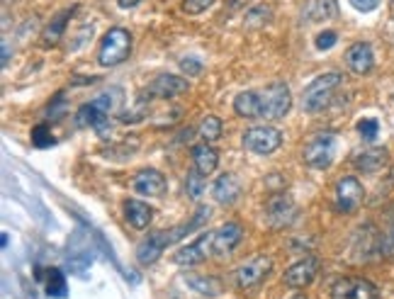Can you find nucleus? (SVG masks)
<instances>
[{
  "label": "nucleus",
  "instance_id": "obj_17",
  "mask_svg": "<svg viewBox=\"0 0 394 299\" xmlns=\"http://www.w3.org/2000/svg\"><path fill=\"white\" fill-rule=\"evenodd\" d=\"M125 216L134 229L144 231V229L151 224V219H154V209H151L146 202H139V199H127L125 202Z\"/></svg>",
  "mask_w": 394,
  "mask_h": 299
},
{
  "label": "nucleus",
  "instance_id": "obj_36",
  "mask_svg": "<svg viewBox=\"0 0 394 299\" xmlns=\"http://www.w3.org/2000/svg\"><path fill=\"white\" fill-rule=\"evenodd\" d=\"M8 58H10V46L8 42H3V66H8Z\"/></svg>",
  "mask_w": 394,
  "mask_h": 299
},
{
  "label": "nucleus",
  "instance_id": "obj_16",
  "mask_svg": "<svg viewBox=\"0 0 394 299\" xmlns=\"http://www.w3.org/2000/svg\"><path fill=\"white\" fill-rule=\"evenodd\" d=\"M212 195H214V199L219 204H234L241 195V183L237 175L227 173L222 175V178H217L214 187H212Z\"/></svg>",
  "mask_w": 394,
  "mask_h": 299
},
{
  "label": "nucleus",
  "instance_id": "obj_27",
  "mask_svg": "<svg viewBox=\"0 0 394 299\" xmlns=\"http://www.w3.org/2000/svg\"><path fill=\"white\" fill-rule=\"evenodd\" d=\"M378 132H380V125H378V120H373V117L358 122V134H361L366 142H375V139H378Z\"/></svg>",
  "mask_w": 394,
  "mask_h": 299
},
{
  "label": "nucleus",
  "instance_id": "obj_31",
  "mask_svg": "<svg viewBox=\"0 0 394 299\" xmlns=\"http://www.w3.org/2000/svg\"><path fill=\"white\" fill-rule=\"evenodd\" d=\"M336 39H338V34H336V32H331V29H328V32H321L319 37H316V49L328 51L333 44H336Z\"/></svg>",
  "mask_w": 394,
  "mask_h": 299
},
{
  "label": "nucleus",
  "instance_id": "obj_28",
  "mask_svg": "<svg viewBox=\"0 0 394 299\" xmlns=\"http://www.w3.org/2000/svg\"><path fill=\"white\" fill-rule=\"evenodd\" d=\"M32 144L37 146V149H46V146L54 144V137H51L49 127H46V125L34 127V129H32Z\"/></svg>",
  "mask_w": 394,
  "mask_h": 299
},
{
  "label": "nucleus",
  "instance_id": "obj_6",
  "mask_svg": "<svg viewBox=\"0 0 394 299\" xmlns=\"http://www.w3.org/2000/svg\"><path fill=\"white\" fill-rule=\"evenodd\" d=\"M282 144V134L275 127H254L244 134V146L254 154L268 156Z\"/></svg>",
  "mask_w": 394,
  "mask_h": 299
},
{
  "label": "nucleus",
  "instance_id": "obj_35",
  "mask_svg": "<svg viewBox=\"0 0 394 299\" xmlns=\"http://www.w3.org/2000/svg\"><path fill=\"white\" fill-rule=\"evenodd\" d=\"M117 3H120V8H134V5H137V3H141V0H117Z\"/></svg>",
  "mask_w": 394,
  "mask_h": 299
},
{
  "label": "nucleus",
  "instance_id": "obj_1",
  "mask_svg": "<svg viewBox=\"0 0 394 299\" xmlns=\"http://www.w3.org/2000/svg\"><path fill=\"white\" fill-rule=\"evenodd\" d=\"M129 54H132V34L122 27H115L105 34V39L100 42V51H98V63L105 68L117 66V63L127 61Z\"/></svg>",
  "mask_w": 394,
  "mask_h": 299
},
{
  "label": "nucleus",
  "instance_id": "obj_30",
  "mask_svg": "<svg viewBox=\"0 0 394 299\" xmlns=\"http://www.w3.org/2000/svg\"><path fill=\"white\" fill-rule=\"evenodd\" d=\"M214 0H183V10L187 15H199L209 8Z\"/></svg>",
  "mask_w": 394,
  "mask_h": 299
},
{
  "label": "nucleus",
  "instance_id": "obj_5",
  "mask_svg": "<svg viewBox=\"0 0 394 299\" xmlns=\"http://www.w3.org/2000/svg\"><path fill=\"white\" fill-rule=\"evenodd\" d=\"M333 156H336V137L331 132L316 134L314 139H309L302 151L304 163L311 168H328Z\"/></svg>",
  "mask_w": 394,
  "mask_h": 299
},
{
  "label": "nucleus",
  "instance_id": "obj_26",
  "mask_svg": "<svg viewBox=\"0 0 394 299\" xmlns=\"http://www.w3.org/2000/svg\"><path fill=\"white\" fill-rule=\"evenodd\" d=\"M187 195H190L192 199H197L199 195H202V190H204V175L199 173V171H190L187 173Z\"/></svg>",
  "mask_w": 394,
  "mask_h": 299
},
{
  "label": "nucleus",
  "instance_id": "obj_37",
  "mask_svg": "<svg viewBox=\"0 0 394 299\" xmlns=\"http://www.w3.org/2000/svg\"><path fill=\"white\" fill-rule=\"evenodd\" d=\"M246 3H249V0H232L234 8H241V5H246Z\"/></svg>",
  "mask_w": 394,
  "mask_h": 299
},
{
  "label": "nucleus",
  "instance_id": "obj_18",
  "mask_svg": "<svg viewBox=\"0 0 394 299\" xmlns=\"http://www.w3.org/2000/svg\"><path fill=\"white\" fill-rule=\"evenodd\" d=\"M183 280L190 290H195L197 295H202V297H219L222 292H224L222 280L212 278V275H183Z\"/></svg>",
  "mask_w": 394,
  "mask_h": 299
},
{
  "label": "nucleus",
  "instance_id": "obj_19",
  "mask_svg": "<svg viewBox=\"0 0 394 299\" xmlns=\"http://www.w3.org/2000/svg\"><path fill=\"white\" fill-rule=\"evenodd\" d=\"M192 163H195V171H199L202 175H212L217 163H219V154H217L207 142L197 144L195 149H192Z\"/></svg>",
  "mask_w": 394,
  "mask_h": 299
},
{
  "label": "nucleus",
  "instance_id": "obj_15",
  "mask_svg": "<svg viewBox=\"0 0 394 299\" xmlns=\"http://www.w3.org/2000/svg\"><path fill=\"white\" fill-rule=\"evenodd\" d=\"M180 93H187V80L178 75H158V78L146 88V95L151 98H175Z\"/></svg>",
  "mask_w": 394,
  "mask_h": 299
},
{
  "label": "nucleus",
  "instance_id": "obj_29",
  "mask_svg": "<svg viewBox=\"0 0 394 299\" xmlns=\"http://www.w3.org/2000/svg\"><path fill=\"white\" fill-rule=\"evenodd\" d=\"M338 10H336V0H319L314 8V20H328L333 17Z\"/></svg>",
  "mask_w": 394,
  "mask_h": 299
},
{
  "label": "nucleus",
  "instance_id": "obj_38",
  "mask_svg": "<svg viewBox=\"0 0 394 299\" xmlns=\"http://www.w3.org/2000/svg\"><path fill=\"white\" fill-rule=\"evenodd\" d=\"M292 299H307V297H304V295H295V297H292Z\"/></svg>",
  "mask_w": 394,
  "mask_h": 299
},
{
  "label": "nucleus",
  "instance_id": "obj_11",
  "mask_svg": "<svg viewBox=\"0 0 394 299\" xmlns=\"http://www.w3.org/2000/svg\"><path fill=\"white\" fill-rule=\"evenodd\" d=\"M316 273H319V261L316 258H304V261L295 263V266H290L285 271V285L302 290L316 278Z\"/></svg>",
  "mask_w": 394,
  "mask_h": 299
},
{
  "label": "nucleus",
  "instance_id": "obj_9",
  "mask_svg": "<svg viewBox=\"0 0 394 299\" xmlns=\"http://www.w3.org/2000/svg\"><path fill=\"white\" fill-rule=\"evenodd\" d=\"M375 297H378V292H375L373 283L361 278H343L331 287V299H375Z\"/></svg>",
  "mask_w": 394,
  "mask_h": 299
},
{
  "label": "nucleus",
  "instance_id": "obj_3",
  "mask_svg": "<svg viewBox=\"0 0 394 299\" xmlns=\"http://www.w3.org/2000/svg\"><path fill=\"white\" fill-rule=\"evenodd\" d=\"M115 105V98H110L108 93L105 95H98L95 100L85 103L83 107L76 115V125L78 127H93L98 129L103 137H108V127H110V110Z\"/></svg>",
  "mask_w": 394,
  "mask_h": 299
},
{
  "label": "nucleus",
  "instance_id": "obj_25",
  "mask_svg": "<svg viewBox=\"0 0 394 299\" xmlns=\"http://www.w3.org/2000/svg\"><path fill=\"white\" fill-rule=\"evenodd\" d=\"M199 137L204 139V142H217V139L222 137V122H219V117H214V115H207L202 122H199Z\"/></svg>",
  "mask_w": 394,
  "mask_h": 299
},
{
  "label": "nucleus",
  "instance_id": "obj_7",
  "mask_svg": "<svg viewBox=\"0 0 394 299\" xmlns=\"http://www.w3.org/2000/svg\"><path fill=\"white\" fill-rule=\"evenodd\" d=\"M212 241H214V231H204L199 234L192 243H187L185 248H180L178 253L173 256V263L175 266H183V268H192L197 263H202L204 258L209 256L212 251Z\"/></svg>",
  "mask_w": 394,
  "mask_h": 299
},
{
  "label": "nucleus",
  "instance_id": "obj_8",
  "mask_svg": "<svg viewBox=\"0 0 394 299\" xmlns=\"http://www.w3.org/2000/svg\"><path fill=\"white\" fill-rule=\"evenodd\" d=\"M363 197H366V190H363L361 180L358 178H343L338 180L336 185V207L341 212H356L361 207Z\"/></svg>",
  "mask_w": 394,
  "mask_h": 299
},
{
  "label": "nucleus",
  "instance_id": "obj_32",
  "mask_svg": "<svg viewBox=\"0 0 394 299\" xmlns=\"http://www.w3.org/2000/svg\"><path fill=\"white\" fill-rule=\"evenodd\" d=\"M180 68H183L187 75H199V73H202V63H199L197 58H183V61H180Z\"/></svg>",
  "mask_w": 394,
  "mask_h": 299
},
{
  "label": "nucleus",
  "instance_id": "obj_21",
  "mask_svg": "<svg viewBox=\"0 0 394 299\" xmlns=\"http://www.w3.org/2000/svg\"><path fill=\"white\" fill-rule=\"evenodd\" d=\"M356 166L363 173H378L387 166V151L385 149H370L356 158Z\"/></svg>",
  "mask_w": 394,
  "mask_h": 299
},
{
  "label": "nucleus",
  "instance_id": "obj_14",
  "mask_svg": "<svg viewBox=\"0 0 394 299\" xmlns=\"http://www.w3.org/2000/svg\"><path fill=\"white\" fill-rule=\"evenodd\" d=\"M346 63L353 73L358 75H366L375 63V54H373V46L368 42H358L353 44L348 51H346Z\"/></svg>",
  "mask_w": 394,
  "mask_h": 299
},
{
  "label": "nucleus",
  "instance_id": "obj_24",
  "mask_svg": "<svg viewBox=\"0 0 394 299\" xmlns=\"http://www.w3.org/2000/svg\"><path fill=\"white\" fill-rule=\"evenodd\" d=\"M66 292H68V287H66V278H63V273L56 271V268L46 271V295L63 299L66 297Z\"/></svg>",
  "mask_w": 394,
  "mask_h": 299
},
{
  "label": "nucleus",
  "instance_id": "obj_12",
  "mask_svg": "<svg viewBox=\"0 0 394 299\" xmlns=\"http://www.w3.org/2000/svg\"><path fill=\"white\" fill-rule=\"evenodd\" d=\"M241 236H244V229H241V224H237V221H229V224L219 226L214 231V241H212V253L229 256L239 246Z\"/></svg>",
  "mask_w": 394,
  "mask_h": 299
},
{
  "label": "nucleus",
  "instance_id": "obj_23",
  "mask_svg": "<svg viewBox=\"0 0 394 299\" xmlns=\"http://www.w3.org/2000/svg\"><path fill=\"white\" fill-rule=\"evenodd\" d=\"M73 10H76V8L63 10V13H58V15L54 17V20H51V25L44 29V42H46V44H56L58 39H61L63 29H66V22H68V17L73 15Z\"/></svg>",
  "mask_w": 394,
  "mask_h": 299
},
{
  "label": "nucleus",
  "instance_id": "obj_2",
  "mask_svg": "<svg viewBox=\"0 0 394 299\" xmlns=\"http://www.w3.org/2000/svg\"><path fill=\"white\" fill-rule=\"evenodd\" d=\"M341 85V73H324L314 78L302 93V107L307 112H321L333 98V90Z\"/></svg>",
  "mask_w": 394,
  "mask_h": 299
},
{
  "label": "nucleus",
  "instance_id": "obj_4",
  "mask_svg": "<svg viewBox=\"0 0 394 299\" xmlns=\"http://www.w3.org/2000/svg\"><path fill=\"white\" fill-rule=\"evenodd\" d=\"M258 95H261V120H282V117L290 112V105H292L290 88L282 83V80L270 83Z\"/></svg>",
  "mask_w": 394,
  "mask_h": 299
},
{
  "label": "nucleus",
  "instance_id": "obj_22",
  "mask_svg": "<svg viewBox=\"0 0 394 299\" xmlns=\"http://www.w3.org/2000/svg\"><path fill=\"white\" fill-rule=\"evenodd\" d=\"M292 214H295V204L287 197H275L273 202H270V219H273V224H278V226L290 224Z\"/></svg>",
  "mask_w": 394,
  "mask_h": 299
},
{
  "label": "nucleus",
  "instance_id": "obj_10",
  "mask_svg": "<svg viewBox=\"0 0 394 299\" xmlns=\"http://www.w3.org/2000/svg\"><path fill=\"white\" fill-rule=\"evenodd\" d=\"M270 268H273V261H270L268 256H258L251 263L241 266L239 273H237L239 287H241V290H249V287H256L258 283H263V280H266V275L270 273Z\"/></svg>",
  "mask_w": 394,
  "mask_h": 299
},
{
  "label": "nucleus",
  "instance_id": "obj_34",
  "mask_svg": "<svg viewBox=\"0 0 394 299\" xmlns=\"http://www.w3.org/2000/svg\"><path fill=\"white\" fill-rule=\"evenodd\" d=\"M382 251H385V253H390V256H394V229H392V231L385 236V243H382Z\"/></svg>",
  "mask_w": 394,
  "mask_h": 299
},
{
  "label": "nucleus",
  "instance_id": "obj_20",
  "mask_svg": "<svg viewBox=\"0 0 394 299\" xmlns=\"http://www.w3.org/2000/svg\"><path fill=\"white\" fill-rule=\"evenodd\" d=\"M234 110H237L239 117H246V120H261V95L254 90L241 93L234 100Z\"/></svg>",
  "mask_w": 394,
  "mask_h": 299
},
{
  "label": "nucleus",
  "instance_id": "obj_33",
  "mask_svg": "<svg viewBox=\"0 0 394 299\" xmlns=\"http://www.w3.org/2000/svg\"><path fill=\"white\" fill-rule=\"evenodd\" d=\"M351 5L356 10H361V13H370V10H375L380 5V0H351Z\"/></svg>",
  "mask_w": 394,
  "mask_h": 299
},
{
  "label": "nucleus",
  "instance_id": "obj_13",
  "mask_svg": "<svg viewBox=\"0 0 394 299\" xmlns=\"http://www.w3.org/2000/svg\"><path fill=\"white\" fill-rule=\"evenodd\" d=\"M132 187L134 192H139V195H146V197H163V192H166V178H163L158 171H141L137 178L132 180Z\"/></svg>",
  "mask_w": 394,
  "mask_h": 299
}]
</instances>
